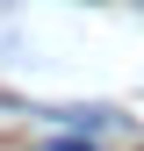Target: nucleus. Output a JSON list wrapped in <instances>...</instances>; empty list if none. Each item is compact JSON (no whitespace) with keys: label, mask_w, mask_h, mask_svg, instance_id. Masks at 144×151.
<instances>
[{"label":"nucleus","mask_w":144,"mask_h":151,"mask_svg":"<svg viewBox=\"0 0 144 151\" xmlns=\"http://www.w3.org/2000/svg\"><path fill=\"white\" fill-rule=\"evenodd\" d=\"M36 115L65 122L72 137H115V129H122V108H108V101H72V108H36Z\"/></svg>","instance_id":"obj_1"},{"label":"nucleus","mask_w":144,"mask_h":151,"mask_svg":"<svg viewBox=\"0 0 144 151\" xmlns=\"http://www.w3.org/2000/svg\"><path fill=\"white\" fill-rule=\"evenodd\" d=\"M50 151H108V144H101V137H58Z\"/></svg>","instance_id":"obj_2"},{"label":"nucleus","mask_w":144,"mask_h":151,"mask_svg":"<svg viewBox=\"0 0 144 151\" xmlns=\"http://www.w3.org/2000/svg\"><path fill=\"white\" fill-rule=\"evenodd\" d=\"M137 151H144V144H137Z\"/></svg>","instance_id":"obj_3"}]
</instances>
